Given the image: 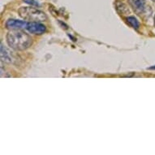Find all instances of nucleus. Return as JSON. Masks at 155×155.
I'll return each mask as SVG.
<instances>
[{"label":"nucleus","instance_id":"nucleus-3","mask_svg":"<svg viewBox=\"0 0 155 155\" xmlns=\"http://www.w3.org/2000/svg\"><path fill=\"white\" fill-rule=\"evenodd\" d=\"M26 29L31 33L41 35L46 30V27L40 22H28L26 26Z\"/></svg>","mask_w":155,"mask_h":155},{"label":"nucleus","instance_id":"nucleus-9","mask_svg":"<svg viewBox=\"0 0 155 155\" xmlns=\"http://www.w3.org/2000/svg\"><path fill=\"white\" fill-rule=\"evenodd\" d=\"M24 2L28 3V4H31V5L33 6H39V3L35 1V0H24Z\"/></svg>","mask_w":155,"mask_h":155},{"label":"nucleus","instance_id":"nucleus-1","mask_svg":"<svg viewBox=\"0 0 155 155\" xmlns=\"http://www.w3.org/2000/svg\"><path fill=\"white\" fill-rule=\"evenodd\" d=\"M8 46L16 51H25L32 45L33 39L21 29H11L7 34Z\"/></svg>","mask_w":155,"mask_h":155},{"label":"nucleus","instance_id":"nucleus-2","mask_svg":"<svg viewBox=\"0 0 155 155\" xmlns=\"http://www.w3.org/2000/svg\"><path fill=\"white\" fill-rule=\"evenodd\" d=\"M18 13L24 20L29 22H42L47 19L43 12L32 7H22L18 10Z\"/></svg>","mask_w":155,"mask_h":155},{"label":"nucleus","instance_id":"nucleus-4","mask_svg":"<svg viewBox=\"0 0 155 155\" xmlns=\"http://www.w3.org/2000/svg\"><path fill=\"white\" fill-rule=\"evenodd\" d=\"M27 22L20 20H15V19H9L6 22V28L8 29H21V28H25L27 26Z\"/></svg>","mask_w":155,"mask_h":155},{"label":"nucleus","instance_id":"nucleus-10","mask_svg":"<svg viewBox=\"0 0 155 155\" xmlns=\"http://www.w3.org/2000/svg\"><path fill=\"white\" fill-rule=\"evenodd\" d=\"M149 69H155V66L154 67H151V68H150Z\"/></svg>","mask_w":155,"mask_h":155},{"label":"nucleus","instance_id":"nucleus-8","mask_svg":"<svg viewBox=\"0 0 155 155\" xmlns=\"http://www.w3.org/2000/svg\"><path fill=\"white\" fill-rule=\"evenodd\" d=\"M126 21L134 29H137L139 28V26H140V24H139L137 20L135 17H133V16H128V17H127L126 18Z\"/></svg>","mask_w":155,"mask_h":155},{"label":"nucleus","instance_id":"nucleus-11","mask_svg":"<svg viewBox=\"0 0 155 155\" xmlns=\"http://www.w3.org/2000/svg\"><path fill=\"white\" fill-rule=\"evenodd\" d=\"M153 23H154V26H155V15H154V21H153Z\"/></svg>","mask_w":155,"mask_h":155},{"label":"nucleus","instance_id":"nucleus-7","mask_svg":"<svg viewBox=\"0 0 155 155\" xmlns=\"http://www.w3.org/2000/svg\"><path fill=\"white\" fill-rule=\"evenodd\" d=\"M1 59L2 61L5 63H12V58L9 54L8 51L3 46V44H1Z\"/></svg>","mask_w":155,"mask_h":155},{"label":"nucleus","instance_id":"nucleus-5","mask_svg":"<svg viewBox=\"0 0 155 155\" xmlns=\"http://www.w3.org/2000/svg\"><path fill=\"white\" fill-rule=\"evenodd\" d=\"M130 5L132 6L133 9L139 14L145 11V0H127Z\"/></svg>","mask_w":155,"mask_h":155},{"label":"nucleus","instance_id":"nucleus-6","mask_svg":"<svg viewBox=\"0 0 155 155\" xmlns=\"http://www.w3.org/2000/svg\"><path fill=\"white\" fill-rule=\"evenodd\" d=\"M115 8L120 15H129L130 14V9L128 8L126 4L124 3H123L121 1H116L115 2Z\"/></svg>","mask_w":155,"mask_h":155}]
</instances>
